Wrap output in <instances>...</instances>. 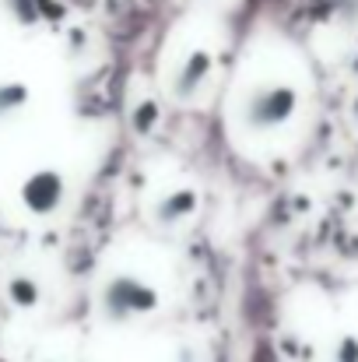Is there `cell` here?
<instances>
[{
  "instance_id": "cell-5",
  "label": "cell",
  "mask_w": 358,
  "mask_h": 362,
  "mask_svg": "<svg viewBox=\"0 0 358 362\" xmlns=\"http://www.w3.org/2000/svg\"><path fill=\"white\" fill-rule=\"evenodd\" d=\"M7 299H11L18 310H32V306H39L42 288H39L35 278H28V274H14V278L7 281Z\"/></svg>"
},
{
  "instance_id": "cell-6",
  "label": "cell",
  "mask_w": 358,
  "mask_h": 362,
  "mask_svg": "<svg viewBox=\"0 0 358 362\" xmlns=\"http://www.w3.org/2000/svg\"><path fill=\"white\" fill-rule=\"evenodd\" d=\"M28 99H32L28 85H21V81H0V120H7L18 110H25Z\"/></svg>"
},
{
  "instance_id": "cell-2",
  "label": "cell",
  "mask_w": 358,
  "mask_h": 362,
  "mask_svg": "<svg viewBox=\"0 0 358 362\" xmlns=\"http://www.w3.org/2000/svg\"><path fill=\"white\" fill-rule=\"evenodd\" d=\"M162 306V292L151 278L133 274V271H119L102 285V313L109 324H133L144 320L151 313H158Z\"/></svg>"
},
{
  "instance_id": "cell-3",
  "label": "cell",
  "mask_w": 358,
  "mask_h": 362,
  "mask_svg": "<svg viewBox=\"0 0 358 362\" xmlns=\"http://www.w3.org/2000/svg\"><path fill=\"white\" fill-rule=\"evenodd\" d=\"M64 194H67V183H64V176H60L56 169H35V173L21 183V204H25V211H32V215H39V218L60 211Z\"/></svg>"
},
{
  "instance_id": "cell-4",
  "label": "cell",
  "mask_w": 358,
  "mask_h": 362,
  "mask_svg": "<svg viewBox=\"0 0 358 362\" xmlns=\"http://www.w3.org/2000/svg\"><path fill=\"white\" fill-rule=\"evenodd\" d=\"M197 215V187H172L169 197L158 204V222L165 226H186Z\"/></svg>"
},
{
  "instance_id": "cell-1",
  "label": "cell",
  "mask_w": 358,
  "mask_h": 362,
  "mask_svg": "<svg viewBox=\"0 0 358 362\" xmlns=\"http://www.w3.org/2000/svg\"><path fill=\"white\" fill-rule=\"evenodd\" d=\"M299 103H302V92H299L295 81L263 74L236 95L239 130L246 137H256V141L285 134L292 127V120L299 117Z\"/></svg>"
}]
</instances>
